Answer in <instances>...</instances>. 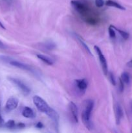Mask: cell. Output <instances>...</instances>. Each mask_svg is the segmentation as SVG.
I'll return each instance as SVG.
<instances>
[{
    "label": "cell",
    "instance_id": "cell-1",
    "mask_svg": "<svg viewBox=\"0 0 132 133\" xmlns=\"http://www.w3.org/2000/svg\"><path fill=\"white\" fill-rule=\"evenodd\" d=\"M71 4L87 23L93 25L98 23L99 20L98 17L86 5L76 0H72L71 1Z\"/></svg>",
    "mask_w": 132,
    "mask_h": 133
},
{
    "label": "cell",
    "instance_id": "cell-2",
    "mask_svg": "<svg viewBox=\"0 0 132 133\" xmlns=\"http://www.w3.org/2000/svg\"><path fill=\"white\" fill-rule=\"evenodd\" d=\"M83 107L84 109L82 114V119L84 125L87 129L91 131L93 129V125L91 122V115L94 107V102L91 99H87L84 101Z\"/></svg>",
    "mask_w": 132,
    "mask_h": 133
},
{
    "label": "cell",
    "instance_id": "cell-3",
    "mask_svg": "<svg viewBox=\"0 0 132 133\" xmlns=\"http://www.w3.org/2000/svg\"><path fill=\"white\" fill-rule=\"evenodd\" d=\"M33 102L34 103L35 106L37 107V109L40 111H41V112L45 113L47 115L50 112V110L52 109V108H50L49 106V105L41 97L38 96H34Z\"/></svg>",
    "mask_w": 132,
    "mask_h": 133
},
{
    "label": "cell",
    "instance_id": "cell-4",
    "mask_svg": "<svg viewBox=\"0 0 132 133\" xmlns=\"http://www.w3.org/2000/svg\"><path fill=\"white\" fill-rule=\"evenodd\" d=\"M9 79L13 83V84H15V85L19 88V90H20L21 92L23 94L25 95V96H27V95L29 94L30 92H31V90H30L29 88H28L26 84H25L21 81L13 77H9Z\"/></svg>",
    "mask_w": 132,
    "mask_h": 133
},
{
    "label": "cell",
    "instance_id": "cell-5",
    "mask_svg": "<svg viewBox=\"0 0 132 133\" xmlns=\"http://www.w3.org/2000/svg\"><path fill=\"white\" fill-rule=\"evenodd\" d=\"M94 49L98 56V58H99L100 62V64L101 66H102L104 74L105 75H107V74H108V68H107V61H106V58H105L104 55L103 53L101 51V49L98 46L95 45L94 47Z\"/></svg>",
    "mask_w": 132,
    "mask_h": 133
},
{
    "label": "cell",
    "instance_id": "cell-6",
    "mask_svg": "<svg viewBox=\"0 0 132 133\" xmlns=\"http://www.w3.org/2000/svg\"><path fill=\"white\" fill-rule=\"evenodd\" d=\"M18 99L16 97H10L7 100L5 105V108L7 111H11L17 108L18 105Z\"/></svg>",
    "mask_w": 132,
    "mask_h": 133
},
{
    "label": "cell",
    "instance_id": "cell-7",
    "mask_svg": "<svg viewBox=\"0 0 132 133\" xmlns=\"http://www.w3.org/2000/svg\"><path fill=\"white\" fill-rule=\"evenodd\" d=\"M9 64H11L12 66H15V67L18 68L22 69V70H26V71H31L32 73H34V71L33 70V69L31 67L28 65L25 64L21 63V62H19L18 61H9Z\"/></svg>",
    "mask_w": 132,
    "mask_h": 133
},
{
    "label": "cell",
    "instance_id": "cell-8",
    "mask_svg": "<svg viewBox=\"0 0 132 133\" xmlns=\"http://www.w3.org/2000/svg\"><path fill=\"white\" fill-rule=\"evenodd\" d=\"M69 110L71 112V115H72L75 122L76 123H78V108L76 105H75V103L71 101L69 104Z\"/></svg>",
    "mask_w": 132,
    "mask_h": 133
},
{
    "label": "cell",
    "instance_id": "cell-9",
    "mask_svg": "<svg viewBox=\"0 0 132 133\" xmlns=\"http://www.w3.org/2000/svg\"><path fill=\"white\" fill-rule=\"evenodd\" d=\"M115 117H116V124H119L120 122V119L123 116V110L121 106L119 104H116L115 108Z\"/></svg>",
    "mask_w": 132,
    "mask_h": 133
},
{
    "label": "cell",
    "instance_id": "cell-10",
    "mask_svg": "<svg viewBox=\"0 0 132 133\" xmlns=\"http://www.w3.org/2000/svg\"><path fill=\"white\" fill-rule=\"evenodd\" d=\"M76 86L80 91L84 92L87 88V83L85 79H78L75 81Z\"/></svg>",
    "mask_w": 132,
    "mask_h": 133
},
{
    "label": "cell",
    "instance_id": "cell-11",
    "mask_svg": "<svg viewBox=\"0 0 132 133\" xmlns=\"http://www.w3.org/2000/svg\"><path fill=\"white\" fill-rule=\"evenodd\" d=\"M22 115L27 118H32L34 116V113L32 109L28 107H25L22 111Z\"/></svg>",
    "mask_w": 132,
    "mask_h": 133
},
{
    "label": "cell",
    "instance_id": "cell-12",
    "mask_svg": "<svg viewBox=\"0 0 132 133\" xmlns=\"http://www.w3.org/2000/svg\"><path fill=\"white\" fill-rule=\"evenodd\" d=\"M106 5L107 6H113V7H115L116 9H120V10H125V8L123 6H122L119 3L116 2L115 1H113V0H107L106 2Z\"/></svg>",
    "mask_w": 132,
    "mask_h": 133
},
{
    "label": "cell",
    "instance_id": "cell-13",
    "mask_svg": "<svg viewBox=\"0 0 132 133\" xmlns=\"http://www.w3.org/2000/svg\"><path fill=\"white\" fill-rule=\"evenodd\" d=\"M37 57L39 59L41 60V61H43V62H45V64L48 65H53V61L49 57H47V56L44 55H37Z\"/></svg>",
    "mask_w": 132,
    "mask_h": 133
},
{
    "label": "cell",
    "instance_id": "cell-14",
    "mask_svg": "<svg viewBox=\"0 0 132 133\" xmlns=\"http://www.w3.org/2000/svg\"><path fill=\"white\" fill-rule=\"evenodd\" d=\"M120 79L124 82V83H126V84H128L129 83V75L126 71H124L121 74V78Z\"/></svg>",
    "mask_w": 132,
    "mask_h": 133
},
{
    "label": "cell",
    "instance_id": "cell-15",
    "mask_svg": "<svg viewBox=\"0 0 132 133\" xmlns=\"http://www.w3.org/2000/svg\"><path fill=\"white\" fill-rule=\"evenodd\" d=\"M113 28L115 29V30H116V31H118V32H119V34L120 35V36H121L124 39L127 40V39L129 38V34H128V32H125V31H122V30L116 28V27H114V26H113Z\"/></svg>",
    "mask_w": 132,
    "mask_h": 133
},
{
    "label": "cell",
    "instance_id": "cell-16",
    "mask_svg": "<svg viewBox=\"0 0 132 133\" xmlns=\"http://www.w3.org/2000/svg\"><path fill=\"white\" fill-rule=\"evenodd\" d=\"M77 38H78V40H79V42H80V44H82V46L84 47V49H85V51H86L87 52V53H89V54H90V55L91 54V51H90V49H89V48H88V46H87V45L86 44H85V43H84V42H83L82 40V39L80 38V37H78H78H77Z\"/></svg>",
    "mask_w": 132,
    "mask_h": 133
},
{
    "label": "cell",
    "instance_id": "cell-17",
    "mask_svg": "<svg viewBox=\"0 0 132 133\" xmlns=\"http://www.w3.org/2000/svg\"><path fill=\"white\" fill-rule=\"evenodd\" d=\"M109 34L110 37L115 38V36H116V34H115V29L113 28V26L110 25L109 27Z\"/></svg>",
    "mask_w": 132,
    "mask_h": 133
},
{
    "label": "cell",
    "instance_id": "cell-18",
    "mask_svg": "<svg viewBox=\"0 0 132 133\" xmlns=\"http://www.w3.org/2000/svg\"><path fill=\"white\" fill-rule=\"evenodd\" d=\"M5 126H6L7 128H14V127H15V122H14V120H12V119L9 120L6 123H5Z\"/></svg>",
    "mask_w": 132,
    "mask_h": 133
},
{
    "label": "cell",
    "instance_id": "cell-19",
    "mask_svg": "<svg viewBox=\"0 0 132 133\" xmlns=\"http://www.w3.org/2000/svg\"><path fill=\"white\" fill-rule=\"evenodd\" d=\"M109 81L110 82H111V84H112L113 85L115 86V84H116V82H115V77H114V75H113L111 73H109Z\"/></svg>",
    "mask_w": 132,
    "mask_h": 133
},
{
    "label": "cell",
    "instance_id": "cell-20",
    "mask_svg": "<svg viewBox=\"0 0 132 133\" xmlns=\"http://www.w3.org/2000/svg\"><path fill=\"white\" fill-rule=\"evenodd\" d=\"M95 4L97 7L100 8L104 5V0H95Z\"/></svg>",
    "mask_w": 132,
    "mask_h": 133
},
{
    "label": "cell",
    "instance_id": "cell-21",
    "mask_svg": "<svg viewBox=\"0 0 132 133\" xmlns=\"http://www.w3.org/2000/svg\"><path fill=\"white\" fill-rule=\"evenodd\" d=\"M119 90L120 92H123L124 90V82L120 78H119Z\"/></svg>",
    "mask_w": 132,
    "mask_h": 133
},
{
    "label": "cell",
    "instance_id": "cell-22",
    "mask_svg": "<svg viewBox=\"0 0 132 133\" xmlns=\"http://www.w3.org/2000/svg\"><path fill=\"white\" fill-rule=\"evenodd\" d=\"M36 127L38 129H41L43 127V124L41 123V122H38V123L36 124Z\"/></svg>",
    "mask_w": 132,
    "mask_h": 133
},
{
    "label": "cell",
    "instance_id": "cell-23",
    "mask_svg": "<svg viewBox=\"0 0 132 133\" xmlns=\"http://www.w3.org/2000/svg\"><path fill=\"white\" fill-rule=\"evenodd\" d=\"M5 48H6L5 45L1 41V40H0V49H5Z\"/></svg>",
    "mask_w": 132,
    "mask_h": 133
},
{
    "label": "cell",
    "instance_id": "cell-24",
    "mask_svg": "<svg viewBox=\"0 0 132 133\" xmlns=\"http://www.w3.org/2000/svg\"><path fill=\"white\" fill-rule=\"evenodd\" d=\"M127 66L129 68H132V60H131V61H129V62L127 63Z\"/></svg>",
    "mask_w": 132,
    "mask_h": 133
},
{
    "label": "cell",
    "instance_id": "cell-25",
    "mask_svg": "<svg viewBox=\"0 0 132 133\" xmlns=\"http://www.w3.org/2000/svg\"><path fill=\"white\" fill-rule=\"evenodd\" d=\"M18 127H19V128H23V127H25V125L23 124V123H19V124L18 125Z\"/></svg>",
    "mask_w": 132,
    "mask_h": 133
},
{
    "label": "cell",
    "instance_id": "cell-26",
    "mask_svg": "<svg viewBox=\"0 0 132 133\" xmlns=\"http://www.w3.org/2000/svg\"><path fill=\"white\" fill-rule=\"evenodd\" d=\"M0 27H1V28L3 29H5V27L3 25V24L1 22H0Z\"/></svg>",
    "mask_w": 132,
    "mask_h": 133
},
{
    "label": "cell",
    "instance_id": "cell-27",
    "mask_svg": "<svg viewBox=\"0 0 132 133\" xmlns=\"http://www.w3.org/2000/svg\"><path fill=\"white\" fill-rule=\"evenodd\" d=\"M2 123H3V119H2V118H1V114H0V124H1Z\"/></svg>",
    "mask_w": 132,
    "mask_h": 133
}]
</instances>
